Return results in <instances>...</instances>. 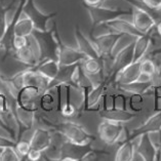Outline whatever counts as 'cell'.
I'll use <instances>...</instances> for the list:
<instances>
[{
	"mask_svg": "<svg viewBox=\"0 0 161 161\" xmlns=\"http://www.w3.org/2000/svg\"><path fill=\"white\" fill-rule=\"evenodd\" d=\"M58 32L56 24H53L52 28L46 31H33L31 36L36 43L39 53V63L47 60L58 61Z\"/></svg>",
	"mask_w": 161,
	"mask_h": 161,
	"instance_id": "obj_1",
	"label": "cell"
},
{
	"mask_svg": "<svg viewBox=\"0 0 161 161\" xmlns=\"http://www.w3.org/2000/svg\"><path fill=\"white\" fill-rule=\"evenodd\" d=\"M54 131L60 133L68 142L77 145H90L95 141V136L86 130L82 125L72 121H63V122L52 123L49 120L43 119Z\"/></svg>",
	"mask_w": 161,
	"mask_h": 161,
	"instance_id": "obj_2",
	"label": "cell"
},
{
	"mask_svg": "<svg viewBox=\"0 0 161 161\" xmlns=\"http://www.w3.org/2000/svg\"><path fill=\"white\" fill-rule=\"evenodd\" d=\"M86 10L89 14L93 28L107 24L113 19H120L123 15H131V9L123 10L119 8H110L103 5L97 7H86Z\"/></svg>",
	"mask_w": 161,
	"mask_h": 161,
	"instance_id": "obj_3",
	"label": "cell"
},
{
	"mask_svg": "<svg viewBox=\"0 0 161 161\" xmlns=\"http://www.w3.org/2000/svg\"><path fill=\"white\" fill-rule=\"evenodd\" d=\"M13 112L14 114L15 120L18 123V135H17V142L18 140H21L23 132L32 128L36 118V111L37 106H21L15 104L14 107H11Z\"/></svg>",
	"mask_w": 161,
	"mask_h": 161,
	"instance_id": "obj_4",
	"label": "cell"
},
{
	"mask_svg": "<svg viewBox=\"0 0 161 161\" xmlns=\"http://www.w3.org/2000/svg\"><path fill=\"white\" fill-rule=\"evenodd\" d=\"M124 36L125 35L123 34L111 31V32H107L93 37L92 38V40L95 43L101 58L104 60L105 58H113L117 44L120 41V39Z\"/></svg>",
	"mask_w": 161,
	"mask_h": 161,
	"instance_id": "obj_5",
	"label": "cell"
},
{
	"mask_svg": "<svg viewBox=\"0 0 161 161\" xmlns=\"http://www.w3.org/2000/svg\"><path fill=\"white\" fill-rule=\"evenodd\" d=\"M23 14L27 18L32 21L35 30L38 31H46L48 30V23L50 19L56 17L57 13L53 14H44L38 8L35 4L34 0H27L23 7Z\"/></svg>",
	"mask_w": 161,
	"mask_h": 161,
	"instance_id": "obj_6",
	"label": "cell"
},
{
	"mask_svg": "<svg viewBox=\"0 0 161 161\" xmlns=\"http://www.w3.org/2000/svg\"><path fill=\"white\" fill-rule=\"evenodd\" d=\"M113 62L111 65V69L107 76V79H114L117 74L125 67L133 63V41L129 42L123 48H121L113 58Z\"/></svg>",
	"mask_w": 161,
	"mask_h": 161,
	"instance_id": "obj_7",
	"label": "cell"
},
{
	"mask_svg": "<svg viewBox=\"0 0 161 161\" xmlns=\"http://www.w3.org/2000/svg\"><path fill=\"white\" fill-rule=\"evenodd\" d=\"M58 89V111L66 118H72L79 112L77 107L74 106L71 100V89L70 85H60Z\"/></svg>",
	"mask_w": 161,
	"mask_h": 161,
	"instance_id": "obj_8",
	"label": "cell"
},
{
	"mask_svg": "<svg viewBox=\"0 0 161 161\" xmlns=\"http://www.w3.org/2000/svg\"><path fill=\"white\" fill-rule=\"evenodd\" d=\"M58 62L61 66H70L80 64L85 58V56L80 53L77 48L67 45L62 40L60 35L58 34Z\"/></svg>",
	"mask_w": 161,
	"mask_h": 161,
	"instance_id": "obj_9",
	"label": "cell"
},
{
	"mask_svg": "<svg viewBox=\"0 0 161 161\" xmlns=\"http://www.w3.org/2000/svg\"><path fill=\"white\" fill-rule=\"evenodd\" d=\"M90 150H92L90 145H77L67 141L61 145L57 158L69 161H80Z\"/></svg>",
	"mask_w": 161,
	"mask_h": 161,
	"instance_id": "obj_10",
	"label": "cell"
},
{
	"mask_svg": "<svg viewBox=\"0 0 161 161\" xmlns=\"http://www.w3.org/2000/svg\"><path fill=\"white\" fill-rule=\"evenodd\" d=\"M109 83L108 79H105L93 85L92 88L85 90L83 93V110L84 111H95L97 105L100 103V101L103 99L105 96L106 90H107V85Z\"/></svg>",
	"mask_w": 161,
	"mask_h": 161,
	"instance_id": "obj_11",
	"label": "cell"
},
{
	"mask_svg": "<svg viewBox=\"0 0 161 161\" xmlns=\"http://www.w3.org/2000/svg\"><path fill=\"white\" fill-rule=\"evenodd\" d=\"M11 54L15 60L26 65L28 68H33L39 63L38 49L32 36H29V42L25 47L19 50H14Z\"/></svg>",
	"mask_w": 161,
	"mask_h": 161,
	"instance_id": "obj_12",
	"label": "cell"
},
{
	"mask_svg": "<svg viewBox=\"0 0 161 161\" xmlns=\"http://www.w3.org/2000/svg\"><path fill=\"white\" fill-rule=\"evenodd\" d=\"M123 128H124L123 124L103 120L99 124L97 132H99L100 139L103 141L105 144L114 145V144H117L118 137Z\"/></svg>",
	"mask_w": 161,
	"mask_h": 161,
	"instance_id": "obj_13",
	"label": "cell"
},
{
	"mask_svg": "<svg viewBox=\"0 0 161 161\" xmlns=\"http://www.w3.org/2000/svg\"><path fill=\"white\" fill-rule=\"evenodd\" d=\"M74 37L76 39L77 49L85 56V58H101L95 43L92 39L86 37L78 26L74 27Z\"/></svg>",
	"mask_w": 161,
	"mask_h": 161,
	"instance_id": "obj_14",
	"label": "cell"
},
{
	"mask_svg": "<svg viewBox=\"0 0 161 161\" xmlns=\"http://www.w3.org/2000/svg\"><path fill=\"white\" fill-rule=\"evenodd\" d=\"M159 130H161V112L153 114L141 126L132 129V131L129 132V137L132 141L142 135H149Z\"/></svg>",
	"mask_w": 161,
	"mask_h": 161,
	"instance_id": "obj_15",
	"label": "cell"
},
{
	"mask_svg": "<svg viewBox=\"0 0 161 161\" xmlns=\"http://www.w3.org/2000/svg\"><path fill=\"white\" fill-rule=\"evenodd\" d=\"M140 142L136 149V153L143 161H157L159 150L153 145L148 135H142L140 136Z\"/></svg>",
	"mask_w": 161,
	"mask_h": 161,
	"instance_id": "obj_16",
	"label": "cell"
},
{
	"mask_svg": "<svg viewBox=\"0 0 161 161\" xmlns=\"http://www.w3.org/2000/svg\"><path fill=\"white\" fill-rule=\"evenodd\" d=\"M141 76V61L133 62L130 65L125 67L121 71L114 77L116 85L128 84L131 82H135Z\"/></svg>",
	"mask_w": 161,
	"mask_h": 161,
	"instance_id": "obj_17",
	"label": "cell"
},
{
	"mask_svg": "<svg viewBox=\"0 0 161 161\" xmlns=\"http://www.w3.org/2000/svg\"><path fill=\"white\" fill-rule=\"evenodd\" d=\"M50 80L36 72L33 68L24 70V86H34L43 93L49 89Z\"/></svg>",
	"mask_w": 161,
	"mask_h": 161,
	"instance_id": "obj_18",
	"label": "cell"
},
{
	"mask_svg": "<svg viewBox=\"0 0 161 161\" xmlns=\"http://www.w3.org/2000/svg\"><path fill=\"white\" fill-rule=\"evenodd\" d=\"M31 149H35L40 152H44L52 146V133L48 129L45 128H37L35 129L32 136L30 139Z\"/></svg>",
	"mask_w": 161,
	"mask_h": 161,
	"instance_id": "obj_19",
	"label": "cell"
},
{
	"mask_svg": "<svg viewBox=\"0 0 161 161\" xmlns=\"http://www.w3.org/2000/svg\"><path fill=\"white\" fill-rule=\"evenodd\" d=\"M99 116L103 120L123 124L131 121L136 116V114L132 113L131 111H128V110L112 109V110H100Z\"/></svg>",
	"mask_w": 161,
	"mask_h": 161,
	"instance_id": "obj_20",
	"label": "cell"
},
{
	"mask_svg": "<svg viewBox=\"0 0 161 161\" xmlns=\"http://www.w3.org/2000/svg\"><path fill=\"white\" fill-rule=\"evenodd\" d=\"M41 95L42 92L34 86H24L19 90L14 102L21 106H36Z\"/></svg>",
	"mask_w": 161,
	"mask_h": 161,
	"instance_id": "obj_21",
	"label": "cell"
},
{
	"mask_svg": "<svg viewBox=\"0 0 161 161\" xmlns=\"http://www.w3.org/2000/svg\"><path fill=\"white\" fill-rule=\"evenodd\" d=\"M80 66L84 73L87 75L90 79L92 77L101 76L104 77V60L102 58H85L83 61L80 63Z\"/></svg>",
	"mask_w": 161,
	"mask_h": 161,
	"instance_id": "obj_22",
	"label": "cell"
},
{
	"mask_svg": "<svg viewBox=\"0 0 161 161\" xmlns=\"http://www.w3.org/2000/svg\"><path fill=\"white\" fill-rule=\"evenodd\" d=\"M77 65L78 64L70 65V66H61L60 65L58 72L57 74L56 78L50 82L48 90L57 88L58 86H60V85H70L72 87V77H73V73L75 71Z\"/></svg>",
	"mask_w": 161,
	"mask_h": 161,
	"instance_id": "obj_23",
	"label": "cell"
},
{
	"mask_svg": "<svg viewBox=\"0 0 161 161\" xmlns=\"http://www.w3.org/2000/svg\"><path fill=\"white\" fill-rule=\"evenodd\" d=\"M104 26L108 27L109 29H111L114 32H117L123 35H128V36H131L133 38L141 36V34L136 30L131 22L125 21V19H122L121 18L113 19V21L107 23V24H105Z\"/></svg>",
	"mask_w": 161,
	"mask_h": 161,
	"instance_id": "obj_24",
	"label": "cell"
},
{
	"mask_svg": "<svg viewBox=\"0 0 161 161\" xmlns=\"http://www.w3.org/2000/svg\"><path fill=\"white\" fill-rule=\"evenodd\" d=\"M151 40V33L141 35L133 40V62H140L146 57Z\"/></svg>",
	"mask_w": 161,
	"mask_h": 161,
	"instance_id": "obj_25",
	"label": "cell"
},
{
	"mask_svg": "<svg viewBox=\"0 0 161 161\" xmlns=\"http://www.w3.org/2000/svg\"><path fill=\"white\" fill-rule=\"evenodd\" d=\"M33 69L36 72L40 73L41 75L47 78L48 80L52 82L54 78H56L57 74L58 72V69H60V64H58V61H53V60H47V61H43L38 63V64L33 67Z\"/></svg>",
	"mask_w": 161,
	"mask_h": 161,
	"instance_id": "obj_26",
	"label": "cell"
},
{
	"mask_svg": "<svg viewBox=\"0 0 161 161\" xmlns=\"http://www.w3.org/2000/svg\"><path fill=\"white\" fill-rule=\"evenodd\" d=\"M153 86V82H143L136 80L135 82L128 84H122V85H117L118 89L122 90L125 92H129L131 95H142L144 96L145 93L150 92Z\"/></svg>",
	"mask_w": 161,
	"mask_h": 161,
	"instance_id": "obj_27",
	"label": "cell"
},
{
	"mask_svg": "<svg viewBox=\"0 0 161 161\" xmlns=\"http://www.w3.org/2000/svg\"><path fill=\"white\" fill-rule=\"evenodd\" d=\"M23 15H24V17H21L18 19V22L15 23L14 28V35H18V36L29 37L32 35L35 28H34L32 21H31L29 18H27L24 14H23Z\"/></svg>",
	"mask_w": 161,
	"mask_h": 161,
	"instance_id": "obj_28",
	"label": "cell"
},
{
	"mask_svg": "<svg viewBox=\"0 0 161 161\" xmlns=\"http://www.w3.org/2000/svg\"><path fill=\"white\" fill-rule=\"evenodd\" d=\"M136 155V147L132 141H127L120 145L116 152L114 161H132Z\"/></svg>",
	"mask_w": 161,
	"mask_h": 161,
	"instance_id": "obj_29",
	"label": "cell"
},
{
	"mask_svg": "<svg viewBox=\"0 0 161 161\" xmlns=\"http://www.w3.org/2000/svg\"><path fill=\"white\" fill-rule=\"evenodd\" d=\"M54 106H56V101L50 90L43 92L39 97V107L44 113L53 112Z\"/></svg>",
	"mask_w": 161,
	"mask_h": 161,
	"instance_id": "obj_30",
	"label": "cell"
},
{
	"mask_svg": "<svg viewBox=\"0 0 161 161\" xmlns=\"http://www.w3.org/2000/svg\"><path fill=\"white\" fill-rule=\"evenodd\" d=\"M128 106L132 113L142 112L144 106V97L142 95H131L128 99Z\"/></svg>",
	"mask_w": 161,
	"mask_h": 161,
	"instance_id": "obj_31",
	"label": "cell"
},
{
	"mask_svg": "<svg viewBox=\"0 0 161 161\" xmlns=\"http://www.w3.org/2000/svg\"><path fill=\"white\" fill-rule=\"evenodd\" d=\"M21 159L14 147H5L0 151V161H21Z\"/></svg>",
	"mask_w": 161,
	"mask_h": 161,
	"instance_id": "obj_32",
	"label": "cell"
},
{
	"mask_svg": "<svg viewBox=\"0 0 161 161\" xmlns=\"http://www.w3.org/2000/svg\"><path fill=\"white\" fill-rule=\"evenodd\" d=\"M30 149H31V146H30L29 141L18 140L17 142H15L14 150L21 158H25V157H27V155H28V153L30 151Z\"/></svg>",
	"mask_w": 161,
	"mask_h": 161,
	"instance_id": "obj_33",
	"label": "cell"
},
{
	"mask_svg": "<svg viewBox=\"0 0 161 161\" xmlns=\"http://www.w3.org/2000/svg\"><path fill=\"white\" fill-rule=\"evenodd\" d=\"M9 7H5L0 2V38L3 36L7 26V13Z\"/></svg>",
	"mask_w": 161,
	"mask_h": 161,
	"instance_id": "obj_34",
	"label": "cell"
},
{
	"mask_svg": "<svg viewBox=\"0 0 161 161\" xmlns=\"http://www.w3.org/2000/svg\"><path fill=\"white\" fill-rule=\"evenodd\" d=\"M10 110H13V109H11L8 97H7L5 92H3L2 90L0 89V114L6 113L10 111Z\"/></svg>",
	"mask_w": 161,
	"mask_h": 161,
	"instance_id": "obj_35",
	"label": "cell"
},
{
	"mask_svg": "<svg viewBox=\"0 0 161 161\" xmlns=\"http://www.w3.org/2000/svg\"><path fill=\"white\" fill-rule=\"evenodd\" d=\"M29 42V37H25V36H18V35H14V40H13V48L14 52V50H19L28 44Z\"/></svg>",
	"mask_w": 161,
	"mask_h": 161,
	"instance_id": "obj_36",
	"label": "cell"
},
{
	"mask_svg": "<svg viewBox=\"0 0 161 161\" xmlns=\"http://www.w3.org/2000/svg\"><path fill=\"white\" fill-rule=\"evenodd\" d=\"M114 109L127 110L126 109V97L124 95H114Z\"/></svg>",
	"mask_w": 161,
	"mask_h": 161,
	"instance_id": "obj_37",
	"label": "cell"
},
{
	"mask_svg": "<svg viewBox=\"0 0 161 161\" xmlns=\"http://www.w3.org/2000/svg\"><path fill=\"white\" fill-rule=\"evenodd\" d=\"M141 2L152 10H161V0H141Z\"/></svg>",
	"mask_w": 161,
	"mask_h": 161,
	"instance_id": "obj_38",
	"label": "cell"
},
{
	"mask_svg": "<svg viewBox=\"0 0 161 161\" xmlns=\"http://www.w3.org/2000/svg\"><path fill=\"white\" fill-rule=\"evenodd\" d=\"M103 109L102 110H112L114 109V95L105 93L103 97Z\"/></svg>",
	"mask_w": 161,
	"mask_h": 161,
	"instance_id": "obj_39",
	"label": "cell"
},
{
	"mask_svg": "<svg viewBox=\"0 0 161 161\" xmlns=\"http://www.w3.org/2000/svg\"><path fill=\"white\" fill-rule=\"evenodd\" d=\"M42 158V152L35 150V149H30V151L27 155V159L29 161H39Z\"/></svg>",
	"mask_w": 161,
	"mask_h": 161,
	"instance_id": "obj_40",
	"label": "cell"
},
{
	"mask_svg": "<svg viewBox=\"0 0 161 161\" xmlns=\"http://www.w3.org/2000/svg\"><path fill=\"white\" fill-rule=\"evenodd\" d=\"M99 158H100V152L92 149L80 161H99Z\"/></svg>",
	"mask_w": 161,
	"mask_h": 161,
	"instance_id": "obj_41",
	"label": "cell"
},
{
	"mask_svg": "<svg viewBox=\"0 0 161 161\" xmlns=\"http://www.w3.org/2000/svg\"><path fill=\"white\" fill-rule=\"evenodd\" d=\"M15 141H14L11 137H6L0 136V149L5 147H14Z\"/></svg>",
	"mask_w": 161,
	"mask_h": 161,
	"instance_id": "obj_42",
	"label": "cell"
},
{
	"mask_svg": "<svg viewBox=\"0 0 161 161\" xmlns=\"http://www.w3.org/2000/svg\"><path fill=\"white\" fill-rule=\"evenodd\" d=\"M0 129H2V130H4L5 132H7L9 135V137H11L14 141H15V133L11 130L8 126H7L6 123L4 122V120H3V118L1 117V115H0Z\"/></svg>",
	"mask_w": 161,
	"mask_h": 161,
	"instance_id": "obj_43",
	"label": "cell"
},
{
	"mask_svg": "<svg viewBox=\"0 0 161 161\" xmlns=\"http://www.w3.org/2000/svg\"><path fill=\"white\" fill-rule=\"evenodd\" d=\"M85 7H97L104 4L103 0H83Z\"/></svg>",
	"mask_w": 161,
	"mask_h": 161,
	"instance_id": "obj_44",
	"label": "cell"
},
{
	"mask_svg": "<svg viewBox=\"0 0 161 161\" xmlns=\"http://www.w3.org/2000/svg\"><path fill=\"white\" fill-rule=\"evenodd\" d=\"M151 90H152L154 97H161V83L154 84L152 86Z\"/></svg>",
	"mask_w": 161,
	"mask_h": 161,
	"instance_id": "obj_45",
	"label": "cell"
},
{
	"mask_svg": "<svg viewBox=\"0 0 161 161\" xmlns=\"http://www.w3.org/2000/svg\"><path fill=\"white\" fill-rule=\"evenodd\" d=\"M154 112H161V97H154Z\"/></svg>",
	"mask_w": 161,
	"mask_h": 161,
	"instance_id": "obj_46",
	"label": "cell"
},
{
	"mask_svg": "<svg viewBox=\"0 0 161 161\" xmlns=\"http://www.w3.org/2000/svg\"><path fill=\"white\" fill-rule=\"evenodd\" d=\"M155 27H156V32L161 36V21L158 23V24H156Z\"/></svg>",
	"mask_w": 161,
	"mask_h": 161,
	"instance_id": "obj_47",
	"label": "cell"
},
{
	"mask_svg": "<svg viewBox=\"0 0 161 161\" xmlns=\"http://www.w3.org/2000/svg\"><path fill=\"white\" fill-rule=\"evenodd\" d=\"M151 54H152V56H158V54H161V47L155 49L154 52H153Z\"/></svg>",
	"mask_w": 161,
	"mask_h": 161,
	"instance_id": "obj_48",
	"label": "cell"
},
{
	"mask_svg": "<svg viewBox=\"0 0 161 161\" xmlns=\"http://www.w3.org/2000/svg\"><path fill=\"white\" fill-rule=\"evenodd\" d=\"M0 49H1V38H0Z\"/></svg>",
	"mask_w": 161,
	"mask_h": 161,
	"instance_id": "obj_49",
	"label": "cell"
},
{
	"mask_svg": "<svg viewBox=\"0 0 161 161\" xmlns=\"http://www.w3.org/2000/svg\"><path fill=\"white\" fill-rule=\"evenodd\" d=\"M159 152L161 153V146H160V148H159Z\"/></svg>",
	"mask_w": 161,
	"mask_h": 161,
	"instance_id": "obj_50",
	"label": "cell"
},
{
	"mask_svg": "<svg viewBox=\"0 0 161 161\" xmlns=\"http://www.w3.org/2000/svg\"><path fill=\"white\" fill-rule=\"evenodd\" d=\"M103 1H104V3H105L106 1H107V0H103Z\"/></svg>",
	"mask_w": 161,
	"mask_h": 161,
	"instance_id": "obj_51",
	"label": "cell"
}]
</instances>
